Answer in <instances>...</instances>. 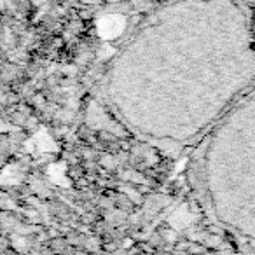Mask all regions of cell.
<instances>
[{
  "mask_svg": "<svg viewBox=\"0 0 255 255\" xmlns=\"http://www.w3.org/2000/svg\"><path fill=\"white\" fill-rule=\"evenodd\" d=\"M123 26H124V21L119 16H107V18H103L102 21H100L98 28L103 37H114V35H117V33H121Z\"/></svg>",
  "mask_w": 255,
  "mask_h": 255,
  "instance_id": "obj_1",
  "label": "cell"
}]
</instances>
